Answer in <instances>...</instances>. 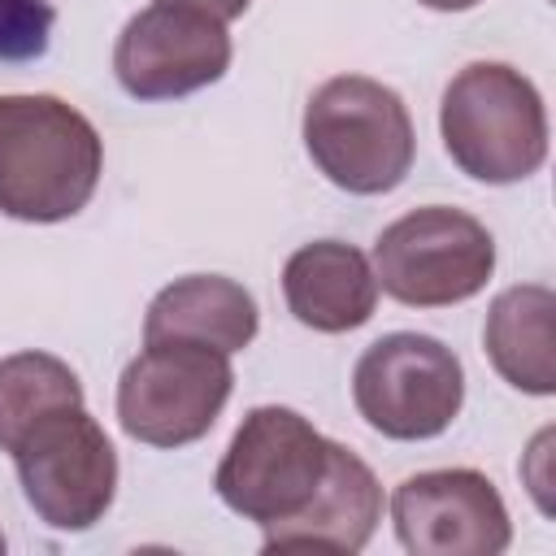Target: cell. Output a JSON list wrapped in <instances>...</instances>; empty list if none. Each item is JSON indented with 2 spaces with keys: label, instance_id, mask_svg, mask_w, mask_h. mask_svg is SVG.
<instances>
[{
  "label": "cell",
  "instance_id": "15",
  "mask_svg": "<svg viewBox=\"0 0 556 556\" xmlns=\"http://www.w3.org/2000/svg\"><path fill=\"white\" fill-rule=\"evenodd\" d=\"M83 404L78 374L52 352H13L0 361V452H13L17 439L52 408Z\"/></svg>",
  "mask_w": 556,
  "mask_h": 556
},
{
  "label": "cell",
  "instance_id": "18",
  "mask_svg": "<svg viewBox=\"0 0 556 556\" xmlns=\"http://www.w3.org/2000/svg\"><path fill=\"white\" fill-rule=\"evenodd\" d=\"M426 9H439V13H460V9H473L478 0H417Z\"/></svg>",
  "mask_w": 556,
  "mask_h": 556
},
{
  "label": "cell",
  "instance_id": "14",
  "mask_svg": "<svg viewBox=\"0 0 556 556\" xmlns=\"http://www.w3.org/2000/svg\"><path fill=\"white\" fill-rule=\"evenodd\" d=\"M556 295L543 282L508 287L491 300L482 348L495 365V374L526 391V395H552L556 391Z\"/></svg>",
  "mask_w": 556,
  "mask_h": 556
},
{
  "label": "cell",
  "instance_id": "16",
  "mask_svg": "<svg viewBox=\"0 0 556 556\" xmlns=\"http://www.w3.org/2000/svg\"><path fill=\"white\" fill-rule=\"evenodd\" d=\"M56 9L48 0H0V61H35L52 43Z\"/></svg>",
  "mask_w": 556,
  "mask_h": 556
},
{
  "label": "cell",
  "instance_id": "13",
  "mask_svg": "<svg viewBox=\"0 0 556 556\" xmlns=\"http://www.w3.org/2000/svg\"><path fill=\"white\" fill-rule=\"evenodd\" d=\"M382 521V486L374 478V469L343 443H334V460L330 473L321 482V491L313 495V504L287 521L265 530L261 547L278 552V547H326V552H361L374 530Z\"/></svg>",
  "mask_w": 556,
  "mask_h": 556
},
{
  "label": "cell",
  "instance_id": "10",
  "mask_svg": "<svg viewBox=\"0 0 556 556\" xmlns=\"http://www.w3.org/2000/svg\"><path fill=\"white\" fill-rule=\"evenodd\" d=\"M391 521L413 556H500L513 521L495 482L478 469H421L391 495Z\"/></svg>",
  "mask_w": 556,
  "mask_h": 556
},
{
  "label": "cell",
  "instance_id": "19",
  "mask_svg": "<svg viewBox=\"0 0 556 556\" xmlns=\"http://www.w3.org/2000/svg\"><path fill=\"white\" fill-rule=\"evenodd\" d=\"M0 552H4V534H0Z\"/></svg>",
  "mask_w": 556,
  "mask_h": 556
},
{
  "label": "cell",
  "instance_id": "4",
  "mask_svg": "<svg viewBox=\"0 0 556 556\" xmlns=\"http://www.w3.org/2000/svg\"><path fill=\"white\" fill-rule=\"evenodd\" d=\"M330 460L334 439H326L308 417L282 404H261L239 421L213 473V486L230 513L256 521L261 530H274L295 521L313 504L330 473Z\"/></svg>",
  "mask_w": 556,
  "mask_h": 556
},
{
  "label": "cell",
  "instance_id": "6",
  "mask_svg": "<svg viewBox=\"0 0 556 556\" xmlns=\"http://www.w3.org/2000/svg\"><path fill=\"white\" fill-rule=\"evenodd\" d=\"M9 456L26 504L52 530H91L117 495V452L87 404L43 413Z\"/></svg>",
  "mask_w": 556,
  "mask_h": 556
},
{
  "label": "cell",
  "instance_id": "1",
  "mask_svg": "<svg viewBox=\"0 0 556 556\" xmlns=\"http://www.w3.org/2000/svg\"><path fill=\"white\" fill-rule=\"evenodd\" d=\"M104 169L96 126L56 96H0V213L52 226L87 208Z\"/></svg>",
  "mask_w": 556,
  "mask_h": 556
},
{
  "label": "cell",
  "instance_id": "12",
  "mask_svg": "<svg viewBox=\"0 0 556 556\" xmlns=\"http://www.w3.org/2000/svg\"><path fill=\"white\" fill-rule=\"evenodd\" d=\"M261 330L256 300L243 282L222 274H187L161 287L143 317V343H204L243 352Z\"/></svg>",
  "mask_w": 556,
  "mask_h": 556
},
{
  "label": "cell",
  "instance_id": "3",
  "mask_svg": "<svg viewBox=\"0 0 556 556\" xmlns=\"http://www.w3.org/2000/svg\"><path fill=\"white\" fill-rule=\"evenodd\" d=\"M304 148L339 191L382 195L408 178L417 135L400 91L365 74H334L304 104Z\"/></svg>",
  "mask_w": 556,
  "mask_h": 556
},
{
  "label": "cell",
  "instance_id": "11",
  "mask_svg": "<svg viewBox=\"0 0 556 556\" xmlns=\"http://www.w3.org/2000/svg\"><path fill=\"white\" fill-rule=\"evenodd\" d=\"M282 300L291 317L321 334H348L378 308V278L361 248L343 239H317L287 256Z\"/></svg>",
  "mask_w": 556,
  "mask_h": 556
},
{
  "label": "cell",
  "instance_id": "9",
  "mask_svg": "<svg viewBox=\"0 0 556 556\" xmlns=\"http://www.w3.org/2000/svg\"><path fill=\"white\" fill-rule=\"evenodd\" d=\"M230 52L226 22L187 4H148L122 26L113 74L135 100H178L213 87L230 70Z\"/></svg>",
  "mask_w": 556,
  "mask_h": 556
},
{
  "label": "cell",
  "instance_id": "7",
  "mask_svg": "<svg viewBox=\"0 0 556 556\" xmlns=\"http://www.w3.org/2000/svg\"><path fill=\"white\" fill-rule=\"evenodd\" d=\"M356 413L395 443L443 434L465 404V369L447 343L417 330L374 339L352 369Z\"/></svg>",
  "mask_w": 556,
  "mask_h": 556
},
{
  "label": "cell",
  "instance_id": "2",
  "mask_svg": "<svg viewBox=\"0 0 556 556\" xmlns=\"http://www.w3.org/2000/svg\"><path fill=\"white\" fill-rule=\"evenodd\" d=\"M443 148L460 174L508 187L547 161V109L539 87L504 61H469L439 104Z\"/></svg>",
  "mask_w": 556,
  "mask_h": 556
},
{
  "label": "cell",
  "instance_id": "5",
  "mask_svg": "<svg viewBox=\"0 0 556 556\" xmlns=\"http://www.w3.org/2000/svg\"><path fill=\"white\" fill-rule=\"evenodd\" d=\"M495 274V239L491 230L447 204H426L374 239V278L378 291L408 308H447L486 287Z\"/></svg>",
  "mask_w": 556,
  "mask_h": 556
},
{
  "label": "cell",
  "instance_id": "17",
  "mask_svg": "<svg viewBox=\"0 0 556 556\" xmlns=\"http://www.w3.org/2000/svg\"><path fill=\"white\" fill-rule=\"evenodd\" d=\"M156 4H187V9H200V13L217 17V22H235V17L248 13L252 0H156Z\"/></svg>",
  "mask_w": 556,
  "mask_h": 556
},
{
  "label": "cell",
  "instance_id": "8",
  "mask_svg": "<svg viewBox=\"0 0 556 556\" xmlns=\"http://www.w3.org/2000/svg\"><path fill=\"white\" fill-rule=\"evenodd\" d=\"M235 387L230 356L204 343H148L117 378V421L135 443L187 447L213 430Z\"/></svg>",
  "mask_w": 556,
  "mask_h": 556
}]
</instances>
